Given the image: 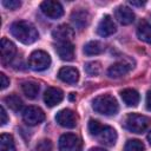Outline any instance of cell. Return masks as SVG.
Wrapping results in <instances>:
<instances>
[{"instance_id":"1","label":"cell","mask_w":151,"mask_h":151,"mask_svg":"<svg viewBox=\"0 0 151 151\" xmlns=\"http://www.w3.org/2000/svg\"><path fill=\"white\" fill-rule=\"evenodd\" d=\"M9 31L17 40L26 45L33 44L39 38V33L37 28L28 21H22V20L15 21L11 25Z\"/></svg>"},{"instance_id":"2","label":"cell","mask_w":151,"mask_h":151,"mask_svg":"<svg viewBox=\"0 0 151 151\" xmlns=\"http://www.w3.org/2000/svg\"><path fill=\"white\" fill-rule=\"evenodd\" d=\"M92 109L104 116H114L118 112V103L114 97L110 94H101L93 99Z\"/></svg>"},{"instance_id":"3","label":"cell","mask_w":151,"mask_h":151,"mask_svg":"<svg viewBox=\"0 0 151 151\" xmlns=\"http://www.w3.org/2000/svg\"><path fill=\"white\" fill-rule=\"evenodd\" d=\"M150 123L151 120L146 116L138 114V113H130L125 119V127L130 132L142 133L149 127Z\"/></svg>"},{"instance_id":"4","label":"cell","mask_w":151,"mask_h":151,"mask_svg":"<svg viewBox=\"0 0 151 151\" xmlns=\"http://www.w3.org/2000/svg\"><path fill=\"white\" fill-rule=\"evenodd\" d=\"M28 65L34 71H44L51 65V57L48 53L41 50H37L31 53L28 58Z\"/></svg>"},{"instance_id":"5","label":"cell","mask_w":151,"mask_h":151,"mask_svg":"<svg viewBox=\"0 0 151 151\" xmlns=\"http://www.w3.org/2000/svg\"><path fill=\"white\" fill-rule=\"evenodd\" d=\"M101 144L107 145V146H113L117 142V132L113 127L111 126H105L101 125L98 127V130L93 134Z\"/></svg>"},{"instance_id":"6","label":"cell","mask_w":151,"mask_h":151,"mask_svg":"<svg viewBox=\"0 0 151 151\" xmlns=\"http://www.w3.org/2000/svg\"><path fill=\"white\" fill-rule=\"evenodd\" d=\"M22 119L27 125L34 126V125L40 124L45 119V113L40 107L28 106L22 112Z\"/></svg>"},{"instance_id":"7","label":"cell","mask_w":151,"mask_h":151,"mask_svg":"<svg viewBox=\"0 0 151 151\" xmlns=\"http://www.w3.org/2000/svg\"><path fill=\"white\" fill-rule=\"evenodd\" d=\"M40 9L46 17H48L51 19H58L64 14V8H63L61 4L55 0H46V1L41 2Z\"/></svg>"},{"instance_id":"8","label":"cell","mask_w":151,"mask_h":151,"mask_svg":"<svg viewBox=\"0 0 151 151\" xmlns=\"http://www.w3.org/2000/svg\"><path fill=\"white\" fill-rule=\"evenodd\" d=\"M55 120L60 126L67 127V129H72L77 125V116L70 109L60 110L55 116Z\"/></svg>"},{"instance_id":"9","label":"cell","mask_w":151,"mask_h":151,"mask_svg":"<svg viewBox=\"0 0 151 151\" xmlns=\"http://www.w3.org/2000/svg\"><path fill=\"white\" fill-rule=\"evenodd\" d=\"M79 145L80 140L74 133H65L59 138V151H77Z\"/></svg>"},{"instance_id":"10","label":"cell","mask_w":151,"mask_h":151,"mask_svg":"<svg viewBox=\"0 0 151 151\" xmlns=\"http://www.w3.org/2000/svg\"><path fill=\"white\" fill-rule=\"evenodd\" d=\"M52 37L58 42H71L74 38V31L68 25H59L53 29Z\"/></svg>"},{"instance_id":"11","label":"cell","mask_w":151,"mask_h":151,"mask_svg":"<svg viewBox=\"0 0 151 151\" xmlns=\"http://www.w3.org/2000/svg\"><path fill=\"white\" fill-rule=\"evenodd\" d=\"M0 51H1V61H2V64H8L14 58V55L17 53V47L11 40H8L6 38H2Z\"/></svg>"},{"instance_id":"12","label":"cell","mask_w":151,"mask_h":151,"mask_svg":"<svg viewBox=\"0 0 151 151\" xmlns=\"http://www.w3.org/2000/svg\"><path fill=\"white\" fill-rule=\"evenodd\" d=\"M63 99H64V93L60 88L57 87H48L44 93V101L50 107L58 105Z\"/></svg>"},{"instance_id":"13","label":"cell","mask_w":151,"mask_h":151,"mask_svg":"<svg viewBox=\"0 0 151 151\" xmlns=\"http://www.w3.org/2000/svg\"><path fill=\"white\" fill-rule=\"evenodd\" d=\"M133 66L130 63L126 61H118L113 65H111L107 70V74L110 78H120L125 74H127Z\"/></svg>"},{"instance_id":"14","label":"cell","mask_w":151,"mask_h":151,"mask_svg":"<svg viewBox=\"0 0 151 151\" xmlns=\"http://www.w3.org/2000/svg\"><path fill=\"white\" fill-rule=\"evenodd\" d=\"M97 32L100 37H109L116 32V25L110 15H104L103 19L99 21Z\"/></svg>"},{"instance_id":"15","label":"cell","mask_w":151,"mask_h":151,"mask_svg":"<svg viewBox=\"0 0 151 151\" xmlns=\"http://www.w3.org/2000/svg\"><path fill=\"white\" fill-rule=\"evenodd\" d=\"M58 77L61 81L67 83V84H76L79 79V72L77 68L71 67V66H65L61 67L58 72Z\"/></svg>"},{"instance_id":"16","label":"cell","mask_w":151,"mask_h":151,"mask_svg":"<svg viewBox=\"0 0 151 151\" xmlns=\"http://www.w3.org/2000/svg\"><path fill=\"white\" fill-rule=\"evenodd\" d=\"M114 17L122 25H130L134 20V13L125 6H119L114 11Z\"/></svg>"},{"instance_id":"17","label":"cell","mask_w":151,"mask_h":151,"mask_svg":"<svg viewBox=\"0 0 151 151\" xmlns=\"http://www.w3.org/2000/svg\"><path fill=\"white\" fill-rule=\"evenodd\" d=\"M55 51L63 60L70 61L74 58V46L72 42H59L55 46Z\"/></svg>"},{"instance_id":"18","label":"cell","mask_w":151,"mask_h":151,"mask_svg":"<svg viewBox=\"0 0 151 151\" xmlns=\"http://www.w3.org/2000/svg\"><path fill=\"white\" fill-rule=\"evenodd\" d=\"M71 20L74 24V26L79 29H83L85 26L88 25L90 21V14L85 9H77L71 14Z\"/></svg>"},{"instance_id":"19","label":"cell","mask_w":151,"mask_h":151,"mask_svg":"<svg viewBox=\"0 0 151 151\" xmlns=\"http://www.w3.org/2000/svg\"><path fill=\"white\" fill-rule=\"evenodd\" d=\"M120 97L123 99V101L127 105V106H137L139 103V93L133 90V88H125L120 92Z\"/></svg>"},{"instance_id":"20","label":"cell","mask_w":151,"mask_h":151,"mask_svg":"<svg viewBox=\"0 0 151 151\" xmlns=\"http://www.w3.org/2000/svg\"><path fill=\"white\" fill-rule=\"evenodd\" d=\"M137 37L142 41L146 44H151V24L146 21L142 22L137 28Z\"/></svg>"},{"instance_id":"21","label":"cell","mask_w":151,"mask_h":151,"mask_svg":"<svg viewBox=\"0 0 151 151\" xmlns=\"http://www.w3.org/2000/svg\"><path fill=\"white\" fill-rule=\"evenodd\" d=\"M21 88H22L24 94L29 99L37 98V96L39 93V85L37 83H34V81H25V83H22Z\"/></svg>"},{"instance_id":"22","label":"cell","mask_w":151,"mask_h":151,"mask_svg":"<svg viewBox=\"0 0 151 151\" xmlns=\"http://www.w3.org/2000/svg\"><path fill=\"white\" fill-rule=\"evenodd\" d=\"M104 45L100 41L93 40V41H88L85 46H84V53L87 55H97L100 54L104 51Z\"/></svg>"},{"instance_id":"23","label":"cell","mask_w":151,"mask_h":151,"mask_svg":"<svg viewBox=\"0 0 151 151\" xmlns=\"http://www.w3.org/2000/svg\"><path fill=\"white\" fill-rule=\"evenodd\" d=\"M0 151H15V143L11 134L2 133L0 137Z\"/></svg>"},{"instance_id":"24","label":"cell","mask_w":151,"mask_h":151,"mask_svg":"<svg viewBox=\"0 0 151 151\" xmlns=\"http://www.w3.org/2000/svg\"><path fill=\"white\" fill-rule=\"evenodd\" d=\"M5 103H6L7 106H8L11 110H13L14 112H19V111L22 109V106H24L22 100H21L20 97L17 96V94H9L8 97H6V98H5Z\"/></svg>"},{"instance_id":"25","label":"cell","mask_w":151,"mask_h":151,"mask_svg":"<svg viewBox=\"0 0 151 151\" xmlns=\"http://www.w3.org/2000/svg\"><path fill=\"white\" fill-rule=\"evenodd\" d=\"M124 151H144V144L138 139H130L126 142Z\"/></svg>"},{"instance_id":"26","label":"cell","mask_w":151,"mask_h":151,"mask_svg":"<svg viewBox=\"0 0 151 151\" xmlns=\"http://www.w3.org/2000/svg\"><path fill=\"white\" fill-rule=\"evenodd\" d=\"M85 71L90 76H98L101 71V64L99 61H90L85 65Z\"/></svg>"},{"instance_id":"27","label":"cell","mask_w":151,"mask_h":151,"mask_svg":"<svg viewBox=\"0 0 151 151\" xmlns=\"http://www.w3.org/2000/svg\"><path fill=\"white\" fill-rule=\"evenodd\" d=\"M35 151H52V143L50 139H42L40 140L37 146H35Z\"/></svg>"},{"instance_id":"28","label":"cell","mask_w":151,"mask_h":151,"mask_svg":"<svg viewBox=\"0 0 151 151\" xmlns=\"http://www.w3.org/2000/svg\"><path fill=\"white\" fill-rule=\"evenodd\" d=\"M2 5L7 9H17L21 6V2L19 0H2Z\"/></svg>"},{"instance_id":"29","label":"cell","mask_w":151,"mask_h":151,"mask_svg":"<svg viewBox=\"0 0 151 151\" xmlns=\"http://www.w3.org/2000/svg\"><path fill=\"white\" fill-rule=\"evenodd\" d=\"M9 85V79L6 77L5 73H0V87L1 90H5Z\"/></svg>"},{"instance_id":"30","label":"cell","mask_w":151,"mask_h":151,"mask_svg":"<svg viewBox=\"0 0 151 151\" xmlns=\"http://www.w3.org/2000/svg\"><path fill=\"white\" fill-rule=\"evenodd\" d=\"M0 117H1L0 124H1V125H5V124L7 123V120H8V118H7V113H6L5 109H4V106L0 107Z\"/></svg>"},{"instance_id":"31","label":"cell","mask_w":151,"mask_h":151,"mask_svg":"<svg viewBox=\"0 0 151 151\" xmlns=\"http://www.w3.org/2000/svg\"><path fill=\"white\" fill-rule=\"evenodd\" d=\"M145 104H146V109H147L149 111H151V91H147V93H146Z\"/></svg>"},{"instance_id":"32","label":"cell","mask_w":151,"mask_h":151,"mask_svg":"<svg viewBox=\"0 0 151 151\" xmlns=\"http://www.w3.org/2000/svg\"><path fill=\"white\" fill-rule=\"evenodd\" d=\"M130 5H132V6H143V5H145V1H133V0H131Z\"/></svg>"},{"instance_id":"33","label":"cell","mask_w":151,"mask_h":151,"mask_svg":"<svg viewBox=\"0 0 151 151\" xmlns=\"http://www.w3.org/2000/svg\"><path fill=\"white\" fill-rule=\"evenodd\" d=\"M88 151H107V150H105L103 147H91Z\"/></svg>"},{"instance_id":"34","label":"cell","mask_w":151,"mask_h":151,"mask_svg":"<svg viewBox=\"0 0 151 151\" xmlns=\"http://www.w3.org/2000/svg\"><path fill=\"white\" fill-rule=\"evenodd\" d=\"M147 142L150 143V145H151V131L147 133Z\"/></svg>"}]
</instances>
